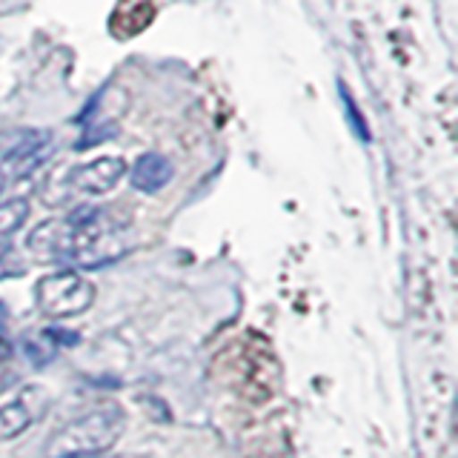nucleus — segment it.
Returning a JSON list of instances; mask_svg holds the SVG:
<instances>
[{"label":"nucleus","instance_id":"39448f33","mask_svg":"<svg viewBox=\"0 0 458 458\" xmlns=\"http://www.w3.org/2000/svg\"><path fill=\"white\" fill-rule=\"evenodd\" d=\"M126 161L118 155H104V157H95L89 164H81L69 172V186L75 192L83 195H106L112 192L126 178Z\"/></svg>","mask_w":458,"mask_h":458},{"label":"nucleus","instance_id":"423d86ee","mask_svg":"<svg viewBox=\"0 0 458 458\" xmlns=\"http://www.w3.org/2000/svg\"><path fill=\"white\" fill-rule=\"evenodd\" d=\"M49 138L43 129H6L0 132V157L18 166V172H29L49 155Z\"/></svg>","mask_w":458,"mask_h":458},{"label":"nucleus","instance_id":"6e6552de","mask_svg":"<svg viewBox=\"0 0 458 458\" xmlns=\"http://www.w3.org/2000/svg\"><path fill=\"white\" fill-rule=\"evenodd\" d=\"M26 215H29V200L23 198L4 200V204H0V238L18 233L26 221Z\"/></svg>","mask_w":458,"mask_h":458},{"label":"nucleus","instance_id":"20e7f679","mask_svg":"<svg viewBox=\"0 0 458 458\" xmlns=\"http://www.w3.org/2000/svg\"><path fill=\"white\" fill-rule=\"evenodd\" d=\"M49 407V390L40 384H29L14 393L6 404H0V441H12L23 436Z\"/></svg>","mask_w":458,"mask_h":458},{"label":"nucleus","instance_id":"0eeeda50","mask_svg":"<svg viewBox=\"0 0 458 458\" xmlns=\"http://www.w3.org/2000/svg\"><path fill=\"white\" fill-rule=\"evenodd\" d=\"M129 178H132V186L138 192L155 195L175 178V166H172V161L161 152H143L132 164V169H129Z\"/></svg>","mask_w":458,"mask_h":458},{"label":"nucleus","instance_id":"9d476101","mask_svg":"<svg viewBox=\"0 0 458 458\" xmlns=\"http://www.w3.org/2000/svg\"><path fill=\"white\" fill-rule=\"evenodd\" d=\"M4 190H6V172L0 166V195H4Z\"/></svg>","mask_w":458,"mask_h":458},{"label":"nucleus","instance_id":"f03ea898","mask_svg":"<svg viewBox=\"0 0 458 458\" xmlns=\"http://www.w3.org/2000/svg\"><path fill=\"white\" fill-rule=\"evenodd\" d=\"M126 427V415L118 404H100L66 421L49 438L47 458H95L118 444Z\"/></svg>","mask_w":458,"mask_h":458},{"label":"nucleus","instance_id":"1a4fd4ad","mask_svg":"<svg viewBox=\"0 0 458 458\" xmlns=\"http://www.w3.org/2000/svg\"><path fill=\"white\" fill-rule=\"evenodd\" d=\"M338 92H341V104H344V109H347V121H350V129L358 135V140H364V143H369V126H367V121H364V114H361V109L355 106V100H352V95H350V89L344 83H338Z\"/></svg>","mask_w":458,"mask_h":458},{"label":"nucleus","instance_id":"f257e3e1","mask_svg":"<svg viewBox=\"0 0 458 458\" xmlns=\"http://www.w3.org/2000/svg\"><path fill=\"white\" fill-rule=\"evenodd\" d=\"M123 226L100 207H78L66 218H49L38 224L26 238V250L38 261L75 267H98L104 261H118Z\"/></svg>","mask_w":458,"mask_h":458},{"label":"nucleus","instance_id":"7ed1b4c3","mask_svg":"<svg viewBox=\"0 0 458 458\" xmlns=\"http://www.w3.org/2000/svg\"><path fill=\"white\" fill-rule=\"evenodd\" d=\"M95 284L81 276L78 269H57L43 276L35 284V301L38 310L47 315V318L64 321V318H78L86 310L95 304Z\"/></svg>","mask_w":458,"mask_h":458}]
</instances>
